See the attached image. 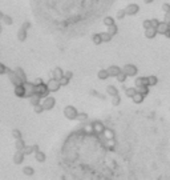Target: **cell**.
Returning <instances> with one entry per match:
<instances>
[{"label":"cell","mask_w":170,"mask_h":180,"mask_svg":"<svg viewBox=\"0 0 170 180\" xmlns=\"http://www.w3.org/2000/svg\"><path fill=\"white\" fill-rule=\"evenodd\" d=\"M77 115H79V111L76 110L73 105H66V107H64V116L68 120H76Z\"/></svg>","instance_id":"obj_1"},{"label":"cell","mask_w":170,"mask_h":180,"mask_svg":"<svg viewBox=\"0 0 170 180\" xmlns=\"http://www.w3.org/2000/svg\"><path fill=\"white\" fill-rule=\"evenodd\" d=\"M35 93H37V95L40 96L41 99H43V98H47V96H49L50 92L48 91L47 83H43V84H40V85H35Z\"/></svg>","instance_id":"obj_2"},{"label":"cell","mask_w":170,"mask_h":180,"mask_svg":"<svg viewBox=\"0 0 170 180\" xmlns=\"http://www.w3.org/2000/svg\"><path fill=\"white\" fill-rule=\"evenodd\" d=\"M41 104L44 107V111H50V110H53L55 105H56V99L53 96H47V98H44Z\"/></svg>","instance_id":"obj_3"},{"label":"cell","mask_w":170,"mask_h":180,"mask_svg":"<svg viewBox=\"0 0 170 180\" xmlns=\"http://www.w3.org/2000/svg\"><path fill=\"white\" fill-rule=\"evenodd\" d=\"M31 27V23L29 22H25L24 24L20 27L19 32H17V39H19L20 41H24L25 39H27V29Z\"/></svg>","instance_id":"obj_4"},{"label":"cell","mask_w":170,"mask_h":180,"mask_svg":"<svg viewBox=\"0 0 170 180\" xmlns=\"http://www.w3.org/2000/svg\"><path fill=\"white\" fill-rule=\"evenodd\" d=\"M122 71L126 73L128 77H133V76H135L138 73V70H137V67L134 64H126V66H124Z\"/></svg>","instance_id":"obj_5"},{"label":"cell","mask_w":170,"mask_h":180,"mask_svg":"<svg viewBox=\"0 0 170 180\" xmlns=\"http://www.w3.org/2000/svg\"><path fill=\"white\" fill-rule=\"evenodd\" d=\"M92 128H93V133H96V135H102L106 127L104 126V123H101L100 120H96V121L92 123Z\"/></svg>","instance_id":"obj_6"},{"label":"cell","mask_w":170,"mask_h":180,"mask_svg":"<svg viewBox=\"0 0 170 180\" xmlns=\"http://www.w3.org/2000/svg\"><path fill=\"white\" fill-rule=\"evenodd\" d=\"M140 12V6L138 4H134V3H130L125 7V13L128 16H134Z\"/></svg>","instance_id":"obj_7"},{"label":"cell","mask_w":170,"mask_h":180,"mask_svg":"<svg viewBox=\"0 0 170 180\" xmlns=\"http://www.w3.org/2000/svg\"><path fill=\"white\" fill-rule=\"evenodd\" d=\"M23 85H24V88H25V95H24V98H31L33 93H35V84L33 83H31V82H25V83H23Z\"/></svg>","instance_id":"obj_8"},{"label":"cell","mask_w":170,"mask_h":180,"mask_svg":"<svg viewBox=\"0 0 170 180\" xmlns=\"http://www.w3.org/2000/svg\"><path fill=\"white\" fill-rule=\"evenodd\" d=\"M47 87H48V91L49 92H57L59 89H60V82L56 79H50L49 82L47 83Z\"/></svg>","instance_id":"obj_9"},{"label":"cell","mask_w":170,"mask_h":180,"mask_svg":"<svg viewBox=\"0 0 170 180\" xmlns=\"http://www.w3.org/2000/svg\"><path fill=\"white\" fill-rule=\"evenodd\" d=\"M7 73H8V79H10V82L13 84V87H16V85L23 84V82L19 79V77H17V75H16V73H15V71L8 70V71H7Z\"/></svg>","instance_id":"obj_10"},{"label":"cell","mask_w":170,"mask_h":180,"mask_svg":"<svg viewBox=\"0 0 170 180\" xmlns=\"http://www.w3.org/2000/svg\"><path fill=\"white\" fill-rule=\"evenodd\" d=\"M170 29V25L166 24L165 22H160V25L157 27V33L160 35H166V32Z\"/></svg>","instance_id":"obj_11"},{"label":"cell","mask_w":170,"mask_h":180,"mask_svg":"<svg viewBox=\"0 0 170 180\" xmlns=\"http://www.w3.org/2000/svg\"><path fill=\"white\" fill-rule=\"evenodd\" d=\"M24 153H23V151H16L15 152V155H13V163L15 164H21L23 161H24Z\"/></svg>","instance_id":"obj_12"},{"label":"cell","mask_w":170,"mask_h":180,"mask_svg":"<svg viewBox=\"0 0 170 180\" xmlns=\"http://www.w3.org/2000/svg\"><path fill=\"white\" fill-rule=\"evenodd\" d=\"M106 71H108V73H109V77H116V76L118 75L122 70H121L120 67H117V66H110Z\"/></svg>","instance_id":"obj_13"},{"label":"cell","mask_w":170,"mask_h":180,"mask_svg":"<svg viewBox=\"0 0 170 180\" xmlns=\"http://www.w3.org/2000/svg\"><path fill=\"white\" fill-rule=\"evenodd\" d=\"M61 77H64V71L61 70L60 67H56L53 71H52V79L60 80Z\"/></svg>","instance_id":"obj_14"},{"label":"cell","mask_w":170,"mask_h":180,"mask_svg":"<svg viewBox=\"0 0 170 180\" xmlns=\"http://www.w3.org/2000/svg\"><path fill=\"white\" fill-rule=\"evenodd\" d=\"M13 92H15V95L17 96V98L24 99V95H25V88H24V85H23V84L16 85V87H15V89H13Z\"/></svg>","instance_id":"obj_15"},{"label":"cell","mask_w":170,"mask_h":180,"mask_svg":"<svg viewBox=\"0 0 170 180\" xmlns=\"http://www.w3.org/2000/svg\"><path fill=\"white\" fill-rule=\"evenodd\" d=\"M155 36H157V29L155 28H148L145 29V38L146 39H154Z\"/></svg>","instance_id":"obj_16"},{"label":"cell","mask_w":170,"mask_h":180,"mask_svg":"<svg viewBox=\"0 0 170 180\" xmlns=\"http://www.w3.org/2000/svg\"><path fill=\"white\" fill-rule=\"evenodd\" d=\"M15 73L17 75V77H19V79L21 80L23 83L28 82V80H27V75H25L24 70H21V68H16V70H15Z\"/></svg>","instance_id":"obj_17"},{"label":"cell","mask_w":170,"mask_h":180,"mask_svg":"<svg viewBox=\"0 0 170 180\" xmlns=\"http://www.w3.org/2000/svg\"><path fill=\"white\" fill-rule=\"evenodd\" d=\"M106 93L113 98V96L118 95V89H117V87H114V85H108L106 87Z\"/></svg>","instance_id":"obj_18"},{"label":"cell","mask_w":170,"mask_h":180,"mask_svg":"<svg viewBox=\"0 0 170 180\" xmlns=\"http://www.w3.org/2000/svg\"><path fill=\"white\" fill-rule=\"evenodd\" d=\"M134 85L135 87H140V85H149L148 77H137L134 80Z\"/></svg>","instance_id":"obj_19"},{"label":"cell","mask_w":170,"mask_h":180,"mask_svg":"<svg viewBox=\"0 0 170 180\" xmlns=\"http://www.w3.org/2000/svg\"><path fill=\"white\" fill-rule=\"evenodd\" d=\"M108 33H109L110 36H112V38H113L114 35H117V33H118V27H117V24L116 23H114L113 25H110V27H108Z\"/></svg>","instance_id":"obj_20"},{"label":"cell","mask_w":170,"mask_h":180,"mask_svg":"<svg viewBox=\"0 0 170 180\" xmlns=\"http://www.w3.org/2000/svg\"><path fill=\"white\" fill-rule=\"evenodd\" d=\"M135 89H137L138 93H141L144 96H146L149 93V85H140V87H135Z\"/></svg>","instance_id":"obj_21"},{"label":"cell","mask_w":170,"mask_h":180,"mask_svg":"<svg viewBox=\"0 0 170 180\" xmlns=\"http://www.w3.org/2000/svg\"><path fill=\"white\" fill-rule=\"evenodd\" d=\"M29 101H31V104L32 105H37L41 103V98L37 95V93H33V95L29 98Z\"/></svg>","instance_id":"obj_22"},{"label":"cell","mask_w":170,"mask_h":180,"mask_svg":"<svg viewBox=\"0 0 170 180\" xmlns=\"http://www.w3.org/2000/svg\"><path fill=\"white\" fill-rule=\"evenodd\" d=\"M144 99H145V96L137 92V93H135V95L132 98V100H133V103H134V104H141L142 101H144Z\"/></svg>","instance_id":"obj_23"},{"label":"cell","mask_w":170,"mask_h":180,"mask_svg":"<svg viewBox=\"0 0 170 180\" xmlns=\"http://www.w3.org/2000/svg\"><path fill=\"white\" fill-rule=\"evenodd\" d=\"M35 159L39 161V163H44L45 159H47V156H45L44 152H41V151H37L35 153Z\"/></svg>","instance_id":"obj_24"},{"label":"cell","mask_w":170,"mask_h":180,"mask_svg":"<svg viewBox=\"0 0 170 180\" xmlns=\"http://www.w3.org/2000/svg\"><path fill=\"white\" fill-rule=\"evenodd\" d=\"M137 93V89H135V87H130V88H125V95L126 98H130L132 99L133 96Z\"/></svg>","instance_id":"obj_25"},{"label":"cell","mask_w":170,"mask_h":180,"mask_svg":"<svg viewBox=\"0 0 170 180\" xmlns=\"http://www.w3.org/2000/svg\"><path fill=\"white\" fill-rule=\"evenodd\" d=\"M24 147H25V143H24V140H23V139H17L15 142L16 151H23V149H24Z\"/></svg>","instance_id":"obj_26"},{"label":"cell","mask_w":170,"mask_h":180,"mask_svg":"<svg viewBox=\"0 0 170 180\" xmlns=\"http://www.w3.org/2000/svg\"><path fill=\"white\" fill-rule=\"evenodd\" d=\"M97 77L100 80H106L108 77H109V73H108V71L106 70H100L97 72Z\"/></svg>","instance_id":"obj_27"},{"label":"cell","mask_w":170,"mask_h":180,"mask_svg":"<svg viewBox=\"0 0 170 180\" xmlns=\"http://www.w3.org/2000/svg\"><path fill=\"white\" fill-rule=\"evenodd\" d=\"M102 135L105 136V140H110V139H114V132L112 130H109V128H105L104 133Z\"/></svg>","instance_id":"obj_28"},{"label":"cell","mask_w":170,"mask_h":180,"mask_svg":"<svg viewBox=\"0 0 170 180\" xmlns=\"http://www.w3.org/2000/svg\"><path fill=\"white\" fill-rule=\"evenodd\" d=\"M76 120H79L80 123H86V120H88V115L85 114V112H79Z\"/></svg>","instance_id":"obj_29"},{"label":"cell","mask_w":170,"mask_h":180,"mask_svg":"<svg viewBox=\"0 0 170 180\" xmlns=\"http://www.w3.org/2000/svg\"><path fill=\"white\" fill-rule=\"evenodd\" d=\"M102 23H104V25H106V28H108V27H110V25L114 24V17H112V16H106V17H104Z\"/></svg>","instance_id":"obj_30"},{"label":"cell","mask_w":170,"mask_h":180,"mask_svg":"<svg viewBox=\"0 0 170 180\" xmlns=\"http://www.w3.org/2000/svg\"><path fill=\"white\" fill-rule=\"evenodd\" d=\"M23 174H24L25 176H32V175L35 174V170L32 167H29V165H27V167L23 168Z\"/></svg>","instance_id":"obj_31"},{"label":"cell","mask_w":170,"mask_h":180,"mask_svg":"<svg viewBox=\"0 0 170 180\" xmlns=\"http://www.w3.org/2000/svg\"><path fill=\"white\" fill-rule=\"evenodd\" d=\"M1 23H4L6 25H12L13 24V19L10 15H4L3 19H1Z\"/></svg>","instance_id":"obj_32"},{"label":"cell","mask_w":170,"mask_h":180,"mask_svg":"<svg viewBox=\"0 0 170 180\" xmlns=\"http://www.w3.org/2000/svg\"><path fill=\"white\" fill-rule=\"evenodd\" d=\"M92 41H93L96 45H100L101 43H102V39H101L100 33H95V35L92 36Z\"/></svg>","instance_id":"obj_33"},{"label":"cell","mask_w":170,"mask_h":180,"mask_svg":"<svg viewBox=\"0 0 170 180\" xmlns=\"http://www.w3.org/2000/svg\"><path fill=\"white\" fill-rule=\"evenodd\" d=\"M116 79H117V82L118 83H124L126 79H128V76H126V73L124 72V71H121V72L116 76Z\"/></svg>","instance_id":"obj_34"},{"label":"cell","mask_w":170,"mask_h":180,"mask_svg":"<svg viewBox=\"0 0 170 180\" xmlns=\"http://www.w3.org/2000/svg\"><path fill=\"white\" fill-rule=\"evenodd\" d=\"M23 153H24V155H32V153H35L33 145H25L24 149H23Z\"/></svg>","instance_id":"obj_35"},{"label":"cell","mask_w":170,"mask_h":180,"mask_svg":"<svg viewBox=\"0 0 170 180\" xmlns=\"http://www.w3.org/2000/svg\"><path fill=\"white\" fill-rule=\"evenodd\" d=\"M148 82H149V87H153V85H155L158 83L157 76H154V75L148 76Z\"/></svg>","instance_id":"obj_36"},{"label":"cell","mask_w":170,"mask_h":180,"mask_svg":"<svg viewBox=\"0 0 170 180\" xmlns=\"http://www.w3.org/2000/svg\"><path fill=\"white\" fill-rule=\"evenodd\" d=\"M101 39H102V43H108V41L112 40V36L108 33V32H101Z\"/></svg>","instance_id":"obj_37"},{"label":"cell","mask_w":170,"mask_h":180,"mask_svg":"<svg viewBox=\"0 0 170 180\" xmlns=\"http://www.w3.org/2000/svg\"><path fill=\"white\" fill-rule=\"evenodd\" d=\"M120 103H121V98H120V95L113 96V98H112V104H113L114 107H117V105H120Z\"/></svg>","instance_id":"obj_38"},{"label":"cell","mask_w":170,"mask_h":180,"mask_svg":"<svg viewBox=\"0 0 170 180\" xmlns=\"http://www.w3.org/2000/svg\"><path fill=\"white\" fill-rule=\"evenodd\" d=\"M125 16H126L125 10H118V11H117V15H116L117 20H122L124 17H125Z\"/></svg>","instance_id":"obj_39"},{"label":"cell","mask_w":170,"mask_h":180,"mask_svg":"<svg viewBox=\"0 0 170 180\" xmlns=\"http://www.w3.org/2000/svg\"><path fill=\"white\" fill-rule=\"evenodd\" d=\"M33 111H35L36 114H43V111H44V107H43V104H37V105H33Z\"/></svg>","instance_id":"obj_40"},{"label":"cell","mask_w":170,"mask_h":180,"mask_svg":"<svg viewBox=\"0 0 170 180\" xmlns=\"http://www.w3.org/2000/svg\"><path fill=\"white\" fill-rule=\"evenodd\" d=\"M12 136H13V139H15V140L23 139V137H21V132H20L19 130H12Z\"/></svg>","instance_id":"obj_41"},{"label":"cell","mask_w":170,"mask_h":180,"mask_svg":"<svg viewBox=\"0 0 170 180\" xmlns=\"http://www.w3.org/2000/svg\"><path fill=\"white\" fill-rule=\"evenodd\" d=\"M158 25H160V20H158V19H150V27H151V28L157 29Z\"/></svg>","instance_id":"obj_42"},{"label":"cell","mask_w":170,"mask_h":180,"mask_svg":"<svg viewBox=\"0 0 170 180\" xmlns=\"http://www.w3.org/2000/svg\"><path fill=\"white\" fill-rule=\"evenodd\" d=\"M59 82H60V85H61V87H65V85L69 84V79H66V77H61Z\"/></svg>","instance_id":"obj_43"},{"label":"cell","mask_w":170,"mask_h":180,"mask_svg":"<svg viewBox=\"0 0 170 180\" xmlns=\"http://www.w3.org/2000/svg\"><path fill=\"white\" fill-rule=\"evenodd\" d=\"M84 131L86 133H93V128H92V124H86V126L84 127Z\"/></svg>","instance_id":"obj_44"},{"label":"cell","mask_w":170,"mask_h":180,"mask_svg":"<svg viewBox=\"0 0 170 180\" xmlns=\"http://www.w3.org/2000/svg\"><path fill=\"white\" fill-rule=\"evenodd\" d=\"M7 71H8V68H7V67L4 66L3 63H0V75H4V73H7Z\"/></svg>","instance_id":"obj_45"},{"label":"cell","mask_w":170,"mask_h":180,"mask_svg":"<svg viewBox=\"0 0 170 180\" xmlns=\"http://www.w3.org/2000/svg\"><path fill=\"white\" fill-rule=\"evenodd\" d=\"M142 27H144V28H145V29L150 28V20H149V19L144 20V22H142Z\"/></svg>","instance_id":"obj_46"},{"label":"cell","mask_w":170,"mask_h":180,"mask_svg":"<svg viewBox=\"0 0 170 180\" xmlns=\"http://www.w3.org/2000/svg\"><path fill=\"white\" fill-rule=\"evenodd\" d=\"M162 11H164L165 13H166V12H170V4H167V3L162 4Z\"/></svg>","instance_id":"obj_47"},{"label":"cell","mask_w":170,"mask_h":180,"mask_svg":"<svg viewBox=\"0 0 170 180\" xmlns=\"http://www.w3.org/2000/svg\"><path fill=\"white\" fill-rule=\"evenodd\" d=\"M164 22L166 23V24H169V25H170V12H166V13H165V16H164Z\"/></svg>","instance_id":"obj_48"},{"label":"cell","mask_w":170,"mask_h":180,"mask_svg":"<svg viewBox=\"0 0 170 180\" xmlns=\"http://www.w3.org/2000/svg\"><path fill=\"white\" fill-rule=\"evenodd\" d=\"M64 77H66V79H72L73 77V72L72 71H66V72H64Z\"/></svg>","instance_id":"obj_49"},{"label":"cell","mask_w":170,"mask_h":180,"mask_svg":"<svg viewBox=\"0 0 170 180\" xmlns=\"http://www.w3.org/2000/svg\"><path fill=\"white\" fill-rule=\"evenodd\" d=\"M43 79H40V77H37V79H35V82H33V84L35 85H40V84H43Z\"/></svg>","instance_id":"obj_50"},{"label":"cell","mask_w":170,"mask_h":180,"mask_svg":"<svg viewBox=\"0 0 170 180\" xmlns=\"http://www.w3.org/2000/svg\"><path fill=\"white\" fill-rule=\"evenodd\" d=\"M33 151H35V153H36V152H37V151H40V149H39V145H37V144H35V145H33Z\"/></svg>","instance_id":"obj_51"},{"label":"cell","mask_w":170,"mask_h":180,"mask_svg":"<svg viewBox=\"0 0 170 180\" xmlns=\"http://www.w3.org/2000/svg\"><path fill=\"white\" fill-rule=\"evenodd\" d=\"M144 1H145L146 4H150V3H153V1H154V0H144Z\"/></svg>","instance_id":"obj_52"},{"label":"cell","mask_w":170,"mask_h":180,"mask_svg":"<svg viewBox=\"0 0 170 180\" xmlns=\"http://www.w3.org/2000/svg\"><path fill=\"white\" fill-rule=\"evenodd\" d=\"M3 16H4V13H3V12H0V22H1V19H3Z\"/></svg>","instance_id":"obj_53"},{"label":"cell","mask_w":170,"mask_h":180,"mask_svg":"<svg viewBox=\"0 0 170 180\" xmlns=\"http://www.w3.org/2000/svg\"><path fill=\"white\" fill-rule=\"evenodd\" d=\"M0 32H1V24H0Z\"/></svg>","instance_id":"obj_54"},{"label":"cell","mask_w":170,"mask_h":180,"mask_svg":"<svg viewBox=\"0 0 170 180\" xmlns=\"http://www.w3.org/2000/svg\"><path fill=\"white\" fill-rule=\"evenodd\" d=\"M169 32H170V29H169Z\"/></svg>","instance_id":"obj_55"}]
</instances>
